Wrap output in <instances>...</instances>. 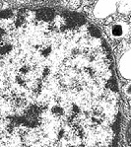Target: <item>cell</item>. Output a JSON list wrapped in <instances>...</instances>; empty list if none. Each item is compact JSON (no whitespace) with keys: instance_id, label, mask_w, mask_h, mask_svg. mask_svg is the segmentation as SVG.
Masks as SVG:
<instances>
[{"instance_id":"1","label":"cell","mask_w":131,"mask_h":147,"mask_svg":"<svg viewBox=\"0 0 131 147\" xmlns=\"http://www.w3.org/2000/svg\"><path fill=\"white\" fill-rule=\"evenodd\" d=\"M118 0H98L94 7L93 14L97 19H105L116 13Z\"/></svg>"},{"instance_id":"2","label":"cell","mask_w":131,"mask_h":147,"mask_svg":"<svg viewBox=\"0 0 131 147\" xmlns=\"http://www.w3.org/2000/svg\"><path fill=\"white\" fill-rule=\"evenodd\" d=\"M118 70L123 78L131 80V49L123 53L119 59Z\"/></svg>"},{"instance_id":"3","label":"cell","mask_w":131,"mask_h":147,"mask_svg":"<svg viewBox=\"0 0 131 147\" xmlns=\"http://www.w3.org/2000/svg\"><path fill=\"white\" fill-rule=\"evenodd\" d=\"M128 32H129V25L126 22L118 21L112 26L110 36L112 39H121L127 35Z\"/></svg>"},{"instance_id":"4","label":"cell","mask_w":131,"mask_h":147,"mask_svg":"<svg viewBox=\"0 0 131 147\" xmlns=\"http://www.w3.org/2000/svg\"><path fill=\"white\" fill-rule=\"evenodd\" d=\"M117 10L123 15L131 14V0H118Z\"/></svg>"},{"instance_id":"5","label":"cell","mask_w":131,"mask_h":147,"mask_svg":"<svg viewBox=\"0 0 131 147\" xmlns=\"http://www.w3.org/2000/svg\"><path fill=\"white\" fill-rule=\"evenodd\" d=\"M124 93H125L126 96L131 97V82L127 83L124 86Z\"/></svg>"},{"instance_id":"6","label":"cell","mask_w":131,"mask_h":147,"mask_svg":"<svg viewBox=\"0 0 131 147\" xmlns=\"http://www.w3.org/2000/svg\"><path fill=\"white\" fill-rule=\"evenodd\" d=\"M130 105H131V102H130Z\"/></svg>"},{"instance_id":"7","label":"cell","mask_w":131,"mask_h":147,"mask_svg":"<svg viewBox=\"0 0 131 147\" xmlns=\"http://www.w3.org/2000/svg\"><path fill=\"white\" fill-rule=\"evenodd\" d=\"M8 1H10V0H8Z\"/></svg>"}]
</instances>
